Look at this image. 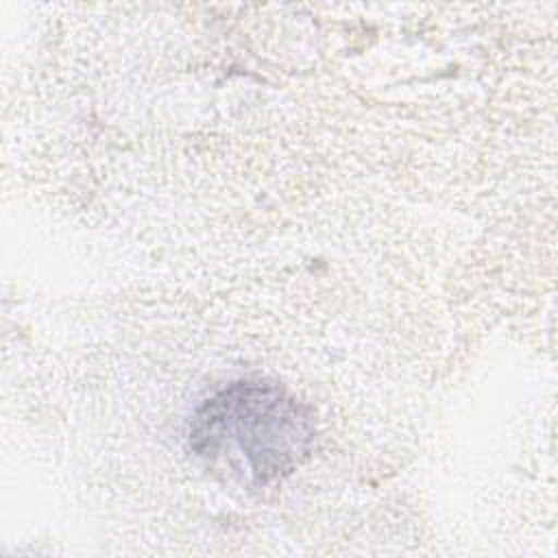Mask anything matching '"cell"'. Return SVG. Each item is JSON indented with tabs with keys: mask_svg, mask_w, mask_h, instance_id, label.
<instances>
[{
	"mask_svg": "<svg viewBox=\"0 0 558 558\" xmlns=\"http://www.w3.org/2000/svg\"><path fill=\"white\" fill-rule=\"evenodd\" d=\"M314 436L310 410L272 381L240 379L194 410L187 442L207 460H225L255 486L290 475Z\"/></svg>",
	"mask_w": 558,
	"mask_h": 558,
	"instance_id": "6da1fadb",
	"label": "cell"
}]
</instances>
